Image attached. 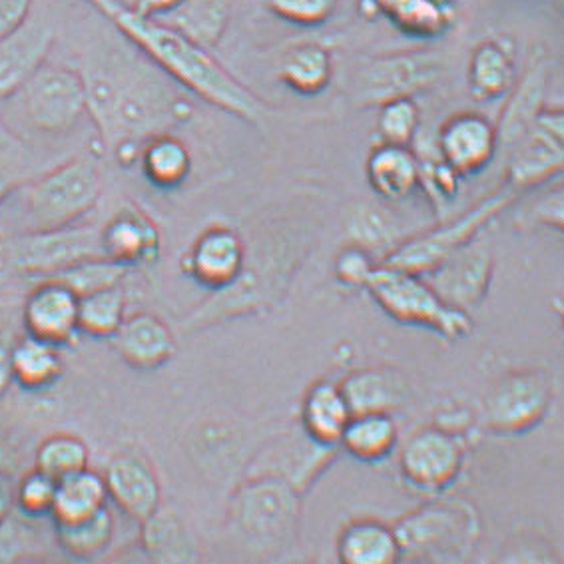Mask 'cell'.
I'll list each match as a JSON object with an SVG mask.
<instances>
[{
    "label": "cell",
    "mask_w": 564,
    "mask_h": 564,
    "mask_svg": "<svg viewBox=\"0 0 564 564\" xmlns=\"http://www.w3.org/2000/svg\"><path fill=\"white\" fill-rule=\"evenodd\" d=\"M86 115L106 150L120 158L178 122L184 105L156 73L132 54L116 51L83 73Z\"/></svg>",
    "instance_id": "1"
},
{
    "label": "cell",
    "mask_w": 564,
    "mask_h": 564,
    "mask_svg": "<svg viewBox=\"0 0 564 564\" xmlns=\"http://www.w3.org/2000/svg\"><path fill=\"white\" fill-rule=\"evenodd\" d=\"M86 2L102 12L150 63L192 95L250 124L262 122L265 115L262 100L228 73L208 48L164 22L138 14L118 0Z\"/></svg>",
    "instance_id": "2"
},
{
    "label": "cell",
    "mask_w": 564,
    "mask_h": 564,
    "mask_svg": "<svg viewBox=\"0 0 564 564\" xmlns=\"http://www.w3.org/2000/svg\"><path fill=\"white\" fill-rule=\"evenodd\" d=\"M393 531L401 558L463 563L481 539V519L469 502L433 501L405 514Z\"/></svg>",
    "instance_id": "3"
},
{
    "label": "cell",
    "mask_w": 564,
    "mask_h": 564,
    "mask_svg": "<svg viewBox=\"0 0 564 564\" xmlns=\"http://www.w3.org/2000/svg\"><path fill=\"white\" fill-rule=\"evenodd\" d=\"M366 288L381 310L401 324L425 327L447 339H459L473 329L469 314L445 302L419 273L379 263Z\"/></svg>",
    "instance_id": "4"
},
{
    "label": "cell",
    "mask_w": 564,
    "mask_h": 564,
    "mask_svg": "<svg viewBox=\"0 0 564 564\" xmlns=\"http://www.w3.org/2000/svg\"><path fill=\"white\" fill-rule=\"evenodd\" d=\"M102 174L93 158H73L32 182L24 194L29 231L73 226L95 208Z\"/></svg>",
    "instance_id": "5"
},
{
    "label": "cell",
    "mask_w": 564,
    "mask_h": 564,
    "mask_svg": "<svg viewBox=\"0 0 564 564\" xmlns=\"http://www.w3.org/2000/svg\"><path fill=\"white\" fill-rule=\"evenodd\" d=\"M514 198H517V189L505 186L481 199L479 204H475L469 212L460 214L459 218L443 224L437 230L425 231L421 236L403 241L401 246H395L387 253L383 263L398 270L425 275L431 270H435L441 262H445L451 253H455L463 246L475 240V236L495 216H499L502 209L509 208Z\"/></svg>",
    "instance_id": "6"
},
{
    "label": "cell",
    "mask_w": 564,
    "mask_h": 564,
    "mask_svg": "<svg viewBox=\"0 0 564 564\" xmlns=\"http://www.w3.org/2000/svg\"><path fill=\"white\" fill-rule=\"evenodd\" d=\"M445 61L435 51L381 54L361 64L351 78L357 106L383 105L399 96H415L437 83Z\"/></svg>",
    "instance_id": "7"
},
{
    "label": "cell",
    "mask_w": 564,
    "mask_h": 564,
    "mask_svg": "<svg viewBox=\"0 0 564 564\" xmlns=\"http://www.w3.org/2000/svg\"><path fill=\"white\" fill-rule=\"evenodd\" d=\"M17 95L29 124L46 134L68 132L86 115L83 73L70 66L42 64Z\"/></svg>",
    "instance_id": "8"
},
{
    "label": "cell",
    "mask_w": 564,
    "mask_h": 564,
    "mask_svg": "<svg viewBox=\"0 0 564 564\" xmlns=\"http://www.w3.org/2000/svg\"><path fill=\"white\" fill-rule=\"evenodd\" d=\"M553 401V381L543 369L502 376L485 398V421L495 433L521 435L536 427Z\"/></svg>",
    "instance_id": "9"
},
{
    "label": "cell",
    "mask_w": 564,
    "mask_h": 564,
    "mask_svg": "<svg viewBox=\"0 0 564 564\" xmlns=\"http://www.w3.org/2000/svg\"><path fill=\"white\" fill-rule=\"evenodd\" d=\"M100 256H105L100 228L73 224L54 230L29 231L14 243L12 263L22 275L51 278Z\"/></svg>",
    "instance_id": "10"
},
{
    "label": "cell",
    "mask_w": 564,
    "mask_h": 564,
    "mask_svg": "<svg viewBox=\"0 0 564 564\" xmlns=\"http://www.w3.org/2000/svg\"><path fill=\"white\" fill-rule=\"evenodd\" d=\"M564 167L563 108H544L531 128L509 150L507 186L536 188L558 176Z\"/></svg>",
    "instance_id": "11"
},
{
    "label": "cell",
    "mask_w": 564,
    "mask_h": 564,
    "mask_svg": "<svg viewBox=\"0 0 564 564\" xmlns=\"http://www.w3.org/2000/svg\"><path fill=\"white\" fill-rule=\"evenodd\" d=\"M463 443L447 429L425 427L413 433L401 451V473L419 491L447 489L459 477Z\"/></svg>",
    "instance_id": "12"
},
{
    "label": "cell",
    "mask_w": 564,
    "mask_h": 564,
    "mask_svg": "<svg viewBox=\"0 0 564 564\" xmlns=\"http://www.w3.org/2000/svg\"><path fill=\"white\" fill-rule=\"evenodd\" d=\"M431 288L445 302L463 312L475 310L485 300L492 275L491 250L485 243L469 241L460 250L451 253L445 262L425 273Z\"/></svg>",
    "instance_id": "13"
},
{
    "label": "cell",
    "mask_w": 564,
    "mask_h": 564,
    "mask_svg": "<svg viewBox=\"0 0 564 564\" xmlns=\"http://www.w3.org/2000/svg\"><path fill=\"white\" fill-rule=\"evenodd\" d=\"M437 152L457 176H475L489 166L497 152V128L477 112L451 116L441 126Z\"/></svg>",
    "instance_id": "14"
},
{
    "label": "cell",
    "mask_w": 564,
    "mask_h": 564,
    "mask_svg": "<svg viewBox=\"0 0 564 564\" xmlns=\"http://www.w3.org/2000/svg\"><path fill=\"white\" fill-rule=\"evenodd\" d=\"M22 322L32 337L58 347L70 344L80 334L78 295L56 278H42L24 302Z\"/></svg>",
    "instance_id": "15"
},
{
    "label": "cell",
    "mask_w": 564,
    "mask_h": 564,
    "mask_svg": "<svg viewBox=\"0 0 564 564\" xmlns=\"http://www.w3.org/2000/svg\"><path fill=\"white\" fill-rule=\"evenodd\" d=\"M105 481L108 499L140 524L162 507V489L156 473L140 455L120 453L112 457L106 465Z\"/></svg>",
    "instance_id": "16"
},
{
    "label": "cell",
    "mask_w": 564,
    "mask_h": 564,
    "mask_svg": "<svg viewBox=\"0 0 564 564\" xmlns=\"http://www.w3.org/2000/svg\"><path fill=\"white\" fill-rule=\"evenodd\" d=\"M53 42V24L32 14L21 29L0 41V100L17 95L46 63Z\"/></svg>",
    "instance_id": "17"
},
{
    "label": "cell",
    "mask_w": 564,
    "mask_h": 564,
    "mask_svg": "<svg viewBox=\"0 0 564 564\" xmlns=\"http://www.w3.org/2000/svg\"><path fill=\"white\" fill-rule=\"evenodd\" d=\"M243 263L246 246L240 234L226 226H212L202 231L186 260L189 275L212 290H226L238 282Z\"/></svg>",
    "instance_id": "18"
},
{
    "label": "cell",
    "mask_w": 564,
    "mask_h": 564,
    "mask_svg": "<svg viewBox=\"0 0 564 564\" xmlns=\"http://www.w3.org/2000/svg\"><path fill=\"white\" fill-rule=\"evenodd\" d=\"M100 243L106 258L126 268L156 262L162 248L156 224L132 206L118 209L106 221L100 228Z\"/></svg>",
    "instance_id": "19"
},
{
    "label": "cell",
    "mask_w": 564,
    "mask_h": 564,
    "mask_svg": "<svg viewBox=\"0 0 564 564\" xmlns=\"http://www.w3.org/2000/svg\"><path fill=\"white\" fill-rule=\"evenodd\" d=\"M551 78V63L546 58L534 61L529 70L517 78L502 106L501 118L495 124L499 150L509 152L519 138L531 128L536 116L546 108V90Z\"/></svg>",
    "instance_id": "20"
},
{
    "label": "cell",
    "mask_w": 564,
    "mask_h": 564,
    "mask_svg": "<svg viewBox=\"0 0 564 564\" xmlns=\"http://www.w3.org/2000/svg\"><path fill=\"white\" fill-rule=\"evenodd\" d=\"M112 344L128 366L142 371L164 366L176 354V337L172 329L150 312L126 315Z\"/></svg>",
    "instance_id": "21"
},
{
    "label": "cell",
    "mask_w": 564,
    "mask_h": 564,
    "mask_svg": "<svg viewBox=\"0 0 564 564\" xmlns=\"http://www.w3.org/2000/svg\"><path fill=\"white\" fill-rule=\"evenodd\" d=\"M351 413H393L411 398L408 379L386 367L357 369L339 383Z\"/></svg>",
    "instance_id": "22"
},
{
    "label": "cell",
    "mask_w": 564,
    "mask_h": 564,
    "mask_svg": "<svg viewBox=\"0 0 564 564\" xmlns=\"http://www.w3.org/2000/svg\"><path fill=\"white\" fill-rule=\"evenodd\" d=\"M517 80V58L512 42L495 36L479 42L470 53L467 86L477 102H492L509 95Z\"/></svg>",
    "instance_id": "23"
},
{
    "label": "cell",
    "mask_w": 564,
    "mask_h": 564,
    "mask_svg": "<svg viewBox=\"0 0 564 564\" xmlns=\"http://www.w3.org/2000/svg\"><path fill=\"white\" fill-rule=\"evenodd\" d=\"M292 495L283 492L282 482L272 479L250 482L234 501L236 519L250 534H273L282 531L285 517H292Z\"/></svg>",
    "instance_id": "24"
},
{
    "label": "cell",
    "mask_w": 564,
    "mask_h": 564,
    "mask_svg": "<svg viewBox=\"0 0 564 564\" xmlns=\"http://www.w3.org/2000/svg\"><path fill=\"white\" fill-rule=\"evenodd\" d=\"M367 182L381 198L405 199L419 188V158L409 147L379 144L367 158Z\"/></svg>",
    "instance_id": "25"
},
{
    "label": "cell",
    "mask_w": 564,
    "mask_h": 564,
    "mask_svg": "<svg viewBox=\"0 0 564 564\" xmlns=\"http://www.w3.org/2000/svg\"><path fill=\"white\" fill-rule=\"evenodd\" d=\"M351 415L339 383L319 381L307 389L302 408L303 427L317 445H337Z\"/></svg>",
    "instance_id": "26"
},
{
    "label": "cell",
    "mask_w": 564,
    "mask_h": 564,
    "mask_svg": "<svg viewBox=\"0 0 564 564\" xmlns=\"http://www.w3.org/2000/svg\"><path fill=\"white\" fill-rule=\"evenodd\" d=\"M337 554L345 564H393L401 558V549L393 527L359 519L339 534Z\"/></svg>",
    "instance_id": "27"
},
{
    "label": "cell",
    "mask_w": 564,
    "mask_h": 564,
    "mask_svg": "<svg viewBox=\"0 0 564 564\" xmlns=\"http://www.w3.org/2000/svg\"><path fill=\"white\" fill-rule=\"evenodd\" d=\"M282 83L300 96H317L334 78V56L319 42H300L283 56Z\"/></svg>",
    "instance_id": "28"
},
{
    "label": "cell",
    "mask_w": 564,
    "mask_h": 564,
    "mask_svg": "<svg viewBox=\"0 0 564 564\" xmlns=\"http://www.w3.org/2000/svg\"><path fill=\"white\" fill-rule=\"evenodd\" d=\"M186 34L204 48H214L230 22L228 0H182L176 9L154 19Z\"/></svg>",
    "instance_id": "29"
},
{
    "label": "cell",
    "mask_w": 564,
    "mask_h": 564,
    "mask_svg": "<svg viewBox=\"0 0 564 564\" xmlns=\"http://www.w3.org/2000/svg\"><path fill=\"white\" fill-rule=\"evenodd\" d=\"M108 489H106L105 475L86 467L73 473L56 482V497H54V523H73L84 517L108 507Z\"/></svg>",
    "instance_id": "30"
},
{
    "label": "cell",
    "mask_w": 564,
    "mask_h": 564,
    "mask_svg": "<svg viewBox=\"0 0 564 564\" xmlns=\"http://www.w3.org/2000/svg\"><path fill=\"white\" fill-rule=\"evenodd\" d=\"M64 373V361L58 345L42 341L39 337H17L12 349L14 383L41 391L53 387Z\"/></svg>",
    "instance_id": "31"
},
{
    "label": "cell",
    "mask_w": 564,
    "mask_h": 564,
    "mask_svg": "<svg viewBox=\"0 0 564 564\" xmlns=\"http://www.w3.org/2000/svg\"><path fill=\"white\" fill-rule=\"evenodd\" d=\"M398 425L389 413H357L345 425L339 445L359 460H381L398 445Z\"/></svg>",
    "instance_id": "32"
},
{
    "label": "cell",
    "mask_w": 564,
    "mask_h": 564,
    "mask_svg": "<svg viewBox=\"0 0 564 564\" xmlns=\"http://www.w3.org/2000/svg\"><path fill=\"white\" fill-rule=\"evenodd\" d=\"M373 4L399 31L419 39L441 36L453 24L449 0H373Z\"/></svg>",
    "instance_id": "33"
},
{
    "label": "cell",
    "mask_w": 564,
    "mask_h": 564,
    "mask_svg": "<svg viewBox=\"0 0 564 564\" xmlns=\"http://www.w3.org/2000/svg\"><path fill=\"white\" fill-rule=\"evenodd\" d=\"M138 158L144 176L158 188H176L192 172L188 147L167 132L148 138Z\"/></svg>",
    "instance_id": "34"
},
{
    "label": "cell",
    "mask_w": 564,
    "mask_h": 564,
    "mask_svg": "<svg viewBox=\"0 0 564 564\" xmlns=\"http://www.w3.org/2000/svg\"><path fill=\"white\" fill-rule=\"evenodd\" d=\"M56 541L73 558L88 561L105 553L115 536V519L108 507L73 523H54Z\"/></svg>",
    "instance_id": "35"
},
{
    "label": "cell",
    "mask_w": 564,
    "mask_h": 564,
    "mask_svg": "<svg viewBox=\"0 0 564 564\" xmlns=\"http://www.w3.org/2000/svg\"><path fill=\"white\" fill-rule=\"evenodd\" d=\"M126 317V297L120 285L78 297V329L96 339H112Z\"/></svg>",
    "instance_id": "36"
},
{
    "label": "cell",
    "mask_w": 564,
    "mask_h": 564,
    "mask_svg": "<svg viewBox=\"0 0 564 564\" xmlns=\"http://www.w3.org/2000/svg\"><path fill=\"white\" fill-rule=\"evenodd\" d=\"M142 543L154 561L186 563L196 558L194 546L178 519L162 507L142 523Z\"/></svg>",
    "instance_id": "37"
},
{
    "label": "cell",
    "mask_w": 564,
    "mask_h": 564,
    "mask_svg": "<svg viewBox=\"0 0 564 564\" xmlns=\"http://www.w3.org/2000/svg\"><path fill=\"white\" fill-rule=\"evenodd\" d=\"M90 460L88 445L73 433H54L36 449L34 469L46 473L54 481L86 469Z\"/></svg>",
    "instance_id": "38"
},
{
    "label": "cell",
    "mask_w": 564,
    "mask_h": 564,
    "mask_svg": "<svg viewBox=\"0 0 564 564\" xmlns=\"http://www.w3.org/2000/svg\"><path fill=\"white\" fill-rule=\"evenodd\" d=\"M421 112L413 96H399L379 105L377 130L387 144L409 147L419 134Z\"/></svg>",
    "instance_id": "39"
},
{
    "label": "cell",
    "mask_w": 564,
    "mask_h": 564,
    "mask_svg": "<svg viewBox=\"0 0 564 564\" xmlns=\"http://www.w3.org/2000/svg\"><path fill=\"white\" fill-rule=\"evenodd\" d=\"M128 270L130 268H126L122 263L115 262V260H110L106 256H100V258H93V260L76 263L73 268L56 273V275H51V278H56V280L66 283L80 297V295H86V293L120 285Z\"/></svg>",
    "instance_id": "40"
},
{
    "label": "cell",
    "mask_w": 564,
    "mask_h": 564,
    "mask_svg": "<svg viewBox=\"0 0 564 564\" xmlns=\"http://www.w3.org/2000/svg\"><path fill=\"white\" fill-rule=\"evenodd\" d=\"M56 482L53 477L39 469H32L21 485L17 487V507L24 517H51L54 497H56Z\"/></svg>",
    "instance_id": "41"
},
{
    "label": "cell",
    "mask_w": 564,
    "mask_h": 564,
    "mask_svg": "<svg viewBox=\"0 0 564 564\" xmlns=\"http://www.w3.org/2000/svg\"><path fill=\"white\" fill-rule=\"evenodd\" d=\"M273 14L297 26H322L334 17L339 0H268Z\"/></svg>",
    "instance_id": "42"
},
{
    "label": "cell",
    "mask_w": 564,
    "mask_h": 564,
    "mask_svg": "<svg viewBox=\"0 0 564 564\" xmlns=\"http://www.w3.org/2000/svg\"><path fill=\"white\" fill-rule=\"evenodd\" d=\"M373 270H376L373 258L361 246L345 248L335 262L337 278L347 285H357V288H366L367 280Z\"/></svg>",
    "instance_id": "43"
},
{
    "label": "cell",
    "mask_w": 564,
    "mask_h": 564,
    "mask_svg": "<svg viewBox=\"0 0 564 564\" xmlns=\"http://www.w3.org/2000/svg\"><path fill=\"white\" fill-rule=\"evenodd\" d=\"M351 234L357 240V246L366 248H379L381 243H387L391 238L389 221L381 216L377 209H364L359 212L354 221H351Z\"/></svg>",
    "instance_id": "44"
},
{
    "label": "cell",
    "mask_w": 564,
    "mask_h": 564,
    "mask_svg": "<svg viewBox=\"0 0 564 564\" xmlns=\"http://www.w3.org/2000/svg\"><path fill=\"white\" fill-rule=\"evenodd\" d=\"M34 0H0V41L21 29L32 14Z\"/></svg>",
    "instance_id": "45"
},
{
    "label": "cell",
    "mask_w": 564,
    "mask_h": 564,
    "mask_svg": "<svg viewBox=\"0 0 564 564\" xmlns=\"http://www.w3.org/2000/svg\"><path fill=\"white\" fill-rule=\"evenodd\" d=\"M22 527L9 517L0 519V563H11L26 551V541L22 539Z\"/></svg>",
    "instance_id": "46"
},
{
    "label": "cell",
    "mask_w": 564,
    "mask_h": 564,
    "mask_svg": "<svg viewBox=\"0 0 564 564\" xmlns=\"http://www.w3.org/2000/svg\"><path fill=\"white\" fill-rule=\"evenodd\" d=\"M533 220L543 226H553L563 230V192L556 189L549 194L543 202H539L533 209Z\"/></svg>",
    "instance_id": "47"
},
{
    "label": "cell",
    "mask_w": 564,
    "mask_h": 564,
    "mask_svg": "<svg viewBox=\"0 0 564 564\" xmlns=\"http://www.w3.org/2000/svg\"><path fill=\"white\" fill-rule=\"evenodd\" d=\"M14 341H17V337L11 332L0 329V395L14 383V376H12Z\"/></svg>",
    "instance_id": "48"
},
{
    "label": "cell",
    "mask_w": 564,
    "mask_h": 564,
    "mask_svg": "<svg viewBox=\"0 0 564 564\" xmlns=\"http://www.w3.org/2000/svg\"><path fill=\"white\" fill-rule=\"evenodd\" d=\"M182 0H132L130 2V9L148 17V19H160L164 17L172 9H176Z\"/></svg>",
    "instance_id": "49"
},
{
    "label": "cell",
    "mask_w": 564,
    "mask_h": 564,
    "mask_svg": "<svg viewBox=\"0 0 564 564\" xmlns=\"http://www.w3.org/2000/svg\"><path fill=\"white\" fill-rule=\"evenodd\" d=\"M12 188H14V182H12L11 176L0 167V202L11 194Z\"/></svg>",
    "instance_id": "50"
}]
</instances>
